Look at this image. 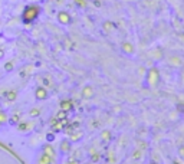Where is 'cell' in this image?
Here are the masks:
<instances>
[{"instance_id":"1","label":"cell","mask_w":184,"mask_h":164,"mask_svg":"<svg viewBox=\"0 0 184 164\" xmlns=\"http://www.w3.org/2000/svg\"><path fill=\"white\" fill-rule=\"evenodd\" d=\"M40 13V7L36 6V5H30V6H27L25 10H23V13H22V20H23V23H32L33 20L36 19Z\"/></svg>"},{"instance_id":"2","label":"cell","mask_w":184,"mask_h":164,"mask_svg":"<svg viewBox=\"0 0 184 164\" xmlns=\"http://www.w3.org/2000/svg\"><path fill=\"white\" fill-rule=\"evenodd\" d=\"M158 81H160V71L157 68H151L147 73V84L150 86H155L158 85Z\"/></svg>"},{"instance_id":"3","label":"cell","mask_w":184,"mask_h":164,"mask_svg":"<svg viewBox=\"0 0 184 164\" xmlns=\"http://www.w3.org/2000/svg\"><path fill=\"white\" fill-rule=\"evenodd\" d=\"M58 20H59L62 25H68L71 22V16L66 13V12H59L58 13Z\"/></svg>"},{"instance_id":"4","label":"cell","mask_w":184,"mask_h":164,"mask_svg":"<svg viewBox=\"0 0 184 164\" xmlns=\"http://www.w3.org/2000/svg\"><path fill=\"white\" fill-rule=\"evenodd\" d=\"M35 95H36V98L38 99H45L46 97H48V92H46L45 88L39 86V88L36 89V92H35Z\"/></svg>"},{"instance_id":"5","label":"cell","mask_w":184,"mask_h":164,"mask_svg":"<svg viewBox=\"0 0 184 164\" xmlns=\"http://www.w3.org/2000/svg\"><path fill=\"white\" fill-rule=\"evenodd\" d=\"M72 101H69V99H65V101H62L60 102V108H62V111H71L72 110Z\"/></svg>"},{"instance_id":"6","label":"cell","mask_w":184,"mask_h":164,"mask_svg":"<svg viewBox=\"0 0 184 164\" xmlns=\"http://www.w3.org/2000/svg\"><path fill=\"white\" fill-rule=\"evenodd\" d=\"M52 161V157H49L48 154H42L39 158V164H51Z\"/></svg>"},{"instance_id":"7","label":"cell","mask_w":184,"mask_h":164,"mask_svg":"<svg viewBox=\"0 0 184 164\" xmlns=\"http://www.w3.org/2000/svg\"><path fill=\"white\" fill-rule=\"evenodd\" d=\"M122 51L127 53H132L134 52V48H132L131 43H127V42H125V43H122Z\"/></svg>"},{"instance_id":"8","label":"cell","mask_w":184,"mask_h":164,"mask_svg":"<svg viewBox=\"0 0 184 164\" xmlns=\"http://www.w3.org/2000/svg\"><path fill=\"white\" fill-rule=\"evenodd\" d=\"M19 118H20V112H16L14 115H12L10 122H12V124H17V122H19Z\"/></svg>"},{"instance_id":"9","label":"cell","mask_w":184,"mask_h":164,"mask_svg":"<svg viewBox=\"0 0 184 164\" xmlns=\"http://www.w3.org/2000/svg\"><path fill=\"white\" fill-rule=\"evenodd\" d=\"M6 99L7 101H14L16 99V92H6Z\"/></svg>"},{"instance_id":"10","label":"cell","mask_w":184,"mask_h":164,"mask_svg":"<svg viewBox=\"0 0 184 164\" xmlns=\"http://www.w3.org/2000/svg\"><path fill=\"white\" fill-rule=\"evenodd\" d=\"M171 65H174V66H180L181 65V59L180 58H177V56H174V58H171Z\"/></svg>"},{"instance_id":"11","label":"cell","mask_w":184,"mask_h":164,"mask_svg":"<svg viewBox=\"0 0 184 164\" xmlns=\"http://www.w3.org/2000/svg\"><path fill=\"white\" fill-rule=\"evenodd\" d=\"M104 27H105L106 32H109V30H112V29L115 27V25H114L112 22H105V23H104Z\"/></svg>"},{"instance_id":"12","label":"cell","mask_w":184,"mask_h":164,"mask_svg":"<svg viewBox=\"0 0 184 164\" xmlns=\"http://www.w3.org/2000/svg\"><path fill=\"white\" fill-rule=\"evenodd\" d=\"M45 154H48L49 157H53V156H55V154H53V148L51 147V145L45 147Z\"/></svg>"},{"instance_id":"13","label":"cell","mask_w":184,"mask_h":164,"mask_svg":"<svg viewBox=\"0 0 184 164\" xmlns=\"http://www.w3.org/2000/svg\"><path fill=\"white\" fill-rule=\"evenodd\" d=\"M65 118H66V111L58 112V115H56V121H59V119H65Z\"/></svg>"},{"instance_id":"14","label":"cell","mask_w":184,"mask_h":164,"mask_svg":"<svg viewBox=\"0 0 184 164\" xmlns=\"http://www.w3.org/2000/svg\"><path fill=\"white\" fill-rule=\"evenodd\" d=\"M60 148H62V151H68L69 150V143H68V141H63V143H62V145H60Z\"/></svg>"},{"instance_id":"15","label":"cell","mask_w":184,"mask_h":164,"mask_svg":"<svg viewBox=\"0 0 184 164\" xmlns=\"http://www.w3.org/2000/svg\"><path fill=\"white\" fill-rule=\"evenodd\" d=\"M178 156L184 158V145H180V147H178Z\"/></svg>"},{"instance_id":"16","label":"cell","mask_w":184,"mask_h":164,"mask_svg":"<svg viewBox=\"0 0 184 164\" xmlns=\"http://www.w3.org/2000/svg\"><path fill=\"white\" fill-rule=\"evenodd\" d=\"M27 128V124H19V130L20 131H25Z\"/></svg>"},{"instance_id":"17","label":"cell","mask_w":184,"mask_h":164,"mask_svg":"<svg viewBox=\"0 0 184 164\" xmlns=\"http://www.w3.org/2000/svg\"><path fill=\"white\" fill-rule=\"evenodd\" d=\"M76 3H78L79 6H82V7L85 6V0H76Z\"/></svg>"},{"instance_id":"18","label":"cell","mask_w":184,"mask_h":164,"mask_svg":"<svg viewBox=\"0 0 184 164\" xmlns=\"http://www.w3.org/2000/svg\"><path fill=\"white\" fill-rule=\"evenodd\" d=\"M39 114V110H32L30 111V115H38Z\"/></svg>"},{"instance_id":"19","label":"cell","mask_w":184,"mask_h":164,"mask_svg":"<svg viewBox=\"0 0 184 164\" xmlns=\"http://www.w3.org/2000/svg\"><path fill=\"white\" fill-rule=\"evenodd\" d=\"M12 68H13V65H12V63H7V65H6V71H10Z\"/></svg>"},{"instance_id":"20","label":"cell","mask_w":184,"mask_h":164,"mask_svg":"<svg viewBox=\"0 0 184 164\" xmlns=\"http://www.w3.org/2000/svg\"><path fill=\"white\" fill-rule=\"evenodd\" d=\"M3 55H5V53H3V51H0V59L3 58Z\"/></svg>"},{"instance_id":"21","label":"cell","mask_w":184,"mask_h":164,"mask_svg":"<svg viewBox=\"0 0 184 164\" xmlns=\"http://www.w3.org/2000/svg\"><path fill=\"white\" fill-rule=\"evenodd\" d=\"M171 164H181V163H180V161H177V160H176V161H173V163H171Z\"/></svg>"},{"instance_id":"22","label":"cell","mask_w":184,"mask_h":164,"mask_svg":"<svg viewBox=\"0 0 184 164\" xmlns=\"http://www.w3.org/2000/svg\"><path fill=\"white\" fill-rule=\"evenodd\" d=\"M150 164H158V163H154V161H152V163H150Z\"/></svg>"}]
</instances>
